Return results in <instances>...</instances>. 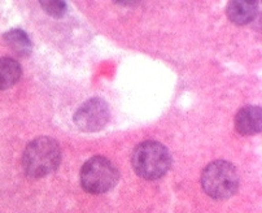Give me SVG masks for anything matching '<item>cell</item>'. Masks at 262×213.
Masks as SVG:
<instances>
[{"label": "cell", "instance_id": "obj_1", "mask_svg": "<svg viewBox=\"0 0 262 213\" xmlns=\"http://www.w3.org/2000/svg\"><path fill=\"white\" fill-rule=\"evenodd\" d=\"M61 148L53 138L39 137L31 140L23 154V168L31 178H42L59 168Z\"/></svg>", "mask_w": 262, "mask_h": 213}, {"label": "cell", "instance_id": "obj_2", "mask_svg": "<svg viewBox=\"0 0 262 213\" xmlns=\"http://www.w3.org/2000/svg\"><path fill=\"white\" fill-rule=\"evenodd\" d=\"M131 165L139 177L147 181L159 180L171 166L169 150L155 140L142 142L134 148Z\"/></svg>", "mask_w": 262, "mask_h": 213}, {"label": "cell", "instance_id": "obj_3", "mask_svg": "<svg viewBox=\"0 0 262 213\" xmlns=\"http://www.w3.org/2000/svg\"><path fill=\"white\" fill-rule=\"evenodd\" d=\"M239 173L229 161L215 160L201 173V186L210 198L225 200L235 195L239 188Z\"/></svg>", "mask_w": 262, "mask_h": 213}, {"label": "cell", "instance_id": "obj_4", "mask_svg": "<svg viewBox=\"0 0 262 213\" xmlns=\"http://www.w3.org/2000/svg\"><path fill=\"white\" fill-rule=\"evenodd\" d=\"M120 172L111 160L94 156L87 160L81 169V185L90 194H104L115 187Z\"/></svg>", "mask_w": 262, "mask_h": 213}, {"label": "cell", "instance_id": "obj_5", "mask_svg": "<svg viewBox=\"0 0 262 213\" xmlns=\"http://www.w3.org/2000/svg\"><path fill=\"white\" fill-rule=\"evenodd\" d=\"M111 118V111L105 100L92 98L84 101L74 113V123L81 132L96 133L104 129Z\"/></svg>", "mask_w": 262, "mask_h": 213}, {"label": "cell", "instance_id": "obj_6", "mask_svg": "<svg viewBox=\"0 0 262 213\" xmlns=\"http://www.w3.org/2000/svg\"><path fill=\"white\" fill-rule=\"evenodd\" d=\"M235 129L242 135L258 134L262 129L261 106L247 105L235 116Z\"/></svg>", "mask_w": 262, "mask_h": 213}, {"label": "cell", "instance_id": "obj_7", "mask_svg": "<svg viewBox=\"0 0 262 213\" xmlns=\"http://www.w3.org/2000/svg\"><path fill=\"white\" fill-rule=\"evenodd\" d=\"M258 3L252 0H234L227 4L226 13L229 20L236 25H247L254 20Z\"/></svg>", "mask_w": 262, "mask_h": 213}, {"label": "cell", "instance_id": "obj_8", "mask_svg": "<svg viewBox=\"0 0 262 213\" xmlns=\"http://www.w3.org/2000/svg\"><path fill=\"white\" fill-rule=\"evenodd\" d=\"M6 45L16 53L17 56L28 57L33 51V43L28 34L21 29H12L3 35Z\"/></svg>", "mask_w": 262, "mask_h": 213}, {"label": "cell", "instance_id": "obj_9", "mask_svg": "<svg viewBox=\"0 0 262 213\" xmlns=\"http://www.w3.org/2000/svg\"><path fill=\"white\" fill-rule=\"evenodd\" d=\"M23 68L11 57H0V90L14 86L21 78Z\"/></svg>", "mask_w": 262, "mask_h": 213}, {"label": "cell", "instance_id": "obj_10", "mask_svg": "<svg viewBox=\"0 0 262 213\" xmlns=\"http://www.w3.org/2000/svg\"><path fill=\"white\" fill-rule=\"evenodd\" d=\"M43 11L53 17H61L67 12V3L64 2H40Z\"/></svg>", "mask_w": 262, "mask_h": 213}]
</instances>
